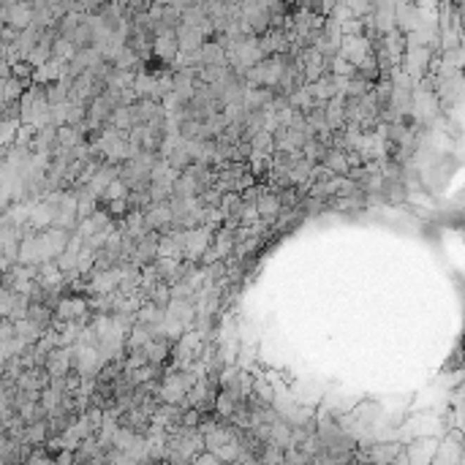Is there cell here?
I'll list each match as a JSON object with an SVG mask.
<instances>
[{"mask_svg": "<svg viewBox=\"0 0 465 465\" xmlns=\"http://www.w3.org/2000/svg\"><path fill=\"white\" fill-rule=\"evenodd\" d=\"M253 207H256V212H259L262 221H275V218L281 215V202H278V196H275L272 191H267V188H264V193L256 199Z\"/></svg>", "mask_w": 465, "mask_h": 465, "instance_id": "1", "label": "cell"}, {"mask_svg": "<svg viewBox=\"0 0 465 465\" xmlns=\"http://www.w3.org/2000/svg\"><path fill=\"white\" fill-rule=\"evenodd\" d=\"M17 131H20V122L0 120V147H3V144H14V139H17Z\"/></svg>", "mask_w": 465, "mask_h": 465, "instance_id": "2", "label": "cell"}, {"mask_svg": "<svg viewBox=\"0 0 465 465\" xmlns=\"http://www.w3.org/2000/svg\"><path fill=\"white\" fill-rule=\"evenodd\" d=\"M14 340V321L11 319H0V345Z\"/></svg>", "mask_w": 465, "mask_h": 465, "instance_id": "3", "label": "cell"}, {"mask_svg": "<svg viewBox=\"0 0 465 465\" xmlns=\"http://www.w3.org/2000/svg\"><path fill=\"white\" fill-rule=\"evenodd\" d=\"M193 465H223V463L218 460V457H215V454H210V452H207V454H199V457H193Z\"/></svg>", "mask_w": 465, "mask_h": 465, "instance_id": "4", "label": "cell"}, {"mask_svg": "<svg viewBox=\"0 0 465 465\" xmlns=\"http://www.w3.org/2000/svg\"><path fill=\"white\" fill-rule=\"evenodd\" d=\"M147 465H169V463H161V460H155V463H147Z\"/></svg>", "mask_w": 465, "mask_h": 465, "instance_id": "5", "label": "cell"}]
</instances>
